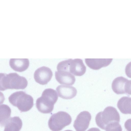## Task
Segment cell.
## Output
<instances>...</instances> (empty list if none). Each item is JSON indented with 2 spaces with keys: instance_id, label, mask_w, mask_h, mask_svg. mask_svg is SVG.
<instances>
[{
  "instance_id": "cell-14",
  "label": "cell",
  "mask_w": 131,
  "mask_h": 131,
  "mask_svg": "<svg viewBox=\"0 0 131 131\" xmlns=\"http://www.w3.org/2000/svg\"><path fill=\"white\" fill-rule=\"evenodd\" d=\"M22 125V121L19 117H10L5 125L4 131H20Z\"/></svg>"
},
{
  "instance_id": "cell-9",
  "label": "cell",
  "mask_w": 131,
  "mask_h": 131,
  "mask_svg": "<svg viewBox=\"0 0 131 131\" xmlns=\"http://www.w3.org/2000/svg\"><path fill=\"white\" fill-rule=\"evenodd\" d=\"M91 114L88 111L81 112L75 120L73 126L76 131H85L88 127L91 119Z\"/></svg>"
},
{
  "instance_id": "cell-12",
  "label": "cell",
  "mask_w": 131,
  "mask_h": 131,
  "mask_svg": "<svg viewBox=\"0 0 131 131\" xmlns=\"http://www.w3.org/2000/svg\"><path fill=\"white\" fill-rule=\"evenodd\" d=\"M113 59H85L87 65L90 68L98 70L107 66L112 62Z\"/></svg>"
},
{
  "instance_id": "cell-5",
  "label": "cell",
  "mask_w": 131,
  "mask_h": 131,
  "mask_svg": "<svg viewBox=\"0 0 131 131\" xmlns=\"http://www.w3.org/2000/svg\"><path fill=\"white\" fill-rule=\"evenodd\" d=\"M72 121L71 116L67 113L59 111L52 114L48 122V126L52 131H60L70 125Z\"/></svg>"
},
{
  "instance_id": "cell-19",
  "label": "cell",
  "mask_w": 131,
  "mask_h": 131,
  "mask_svg": "<svg viewBox=\"0 0 131 131\" xmlns=\"http://www.w3.org/2000/svg\"><path fill=\"white\" fill-rule=\"evenodd\" d=\"M87 131H100V130L97 128L93 127L89 129Z\"/></svg>"
},
{
  "instance_id": "cell-7",
  "label": "cell",
  "mask_w": 131,
  "mask_h": 131,
  "mask_svg": "<svg viewBox=\"0 0 131 131\" xmlns=\"http://www.w3.org/2000/svg\"><path fill=\"white\" fill-rule=\"evenodd\" d=\"M130 80L123 77H118L113 81L112 87L113 91L116 94H131Z\"/></svg>"
},
{
  "instance_id": "cell-6",
  "label": "cell",
  "mask_w": 131,
  "mask_h": 131,
  "mask_svg": "<svg viewBox=\"0 0 131 131\" xmlns=\"http://www.w3.org/2000/svg\"><path fill=\"white\" fill-rule=\"evenodd\" d=\"M62 70L68 72L75 75L80 76L85 73L86 68L82 59H70L64 61Z\"/></svg>"
},
{
  "instance_id": "cell-13",
  "label": "cell",
  "mask_w": 131,
  "mask_h": 131,
  "mask_svg": "<svg viewBox=\"0 0 131 131\" xmlns=\"http://www.w3.org/2000/svg\"><path fill=\"white\" fill-rule=\"evenodd\" d=\"M28 59H10L9 64L14 70L19 72L24 71L28 69L29 66Z\"/></svg>"
},
{
  "instance_id": "cell-1",
  "label": "cell",
  "mask_w": 131,
  "mask_h": 131,
  "mask_svg": "<svg viewBox=\"0 0 131 131\" xmlns=\"http://www.w3.org/2000/svg\"><path fill=\"white\" fill-rule=\"evenodd\" d=\"M28 85V81L23 77L16 73L7 74L0 73V90L7 89H23Z\"/></svg>"
},
{
  "instance_id": "cell-3",
  "label": "cell",
  "mask_w": 131,
  "mask_h": 131,
  "mask_svg": "<svg viewBox=\"0 0 131 131\" xmlns=\"http://www.w3.org/2000/svg\"><path fill=\"white\" fill-rule=\"evenodd\" d=\"M8 100L12 105L17 107L21 112L29 110L34 105L32 97L22 91L13 93L9 97Z\"/></svg>"
},
{
  "instance_id": "cell-8",
  "label": "cell",
  "mask_w": 131,
  "mask_h": 131,
  "mask_svg": "<svg viewBox=\"0 0 131 131\" xmlns=\"http://www.w3.org/2000/svg\"><path fill=\"white\" fill-rule=\"evenodd\" d=\"M52 75V72L50 68L42 66L38 68L35 71L34 78L37 83L44 85L47 84L50 81Z\"/></svg>"
},
{
  "instance_id": "cell-20",
  "label": "cell",
  "mask_w": 131,
  "mask_h": 131,
  "mask_svg": "<svg viewBox=\"0 0 131 131\" xmlns=\"http://www.w3.org/2000/svg\"><path fill=\"white\" fill-rule=\"evenodd\" d=\"M64 131H72V130H65Z\"/></svg>"
},
{
  "instance_id": "cell-17",
  "label": "cell",
  "mask_w": 131,
  "mask_h": 131,
  "mask_svg": "<svg viewBox=\"0 0 131 131\" xmlns=\"http://www.w3.org/2000/svg\"><path fill=\"white\" fill-rule=\"evenodd\" d=\"M106 131H122V128L119 123L115 122L106 126L105 129Z\"/></svg>"
},
{
  "instance_id": "cell-10",
  "label": "cell",
  "mask_w": 131,
  "mask_h": 131,
  "mask_svg": "<svg viewBox=\"0 0 131 131\" xmlns=\"http://www.w3.org/2000/svg\"><path fill=\"white\" fill-rule=\"evenodd\" d=\"M55 77L57 81L62 84L72 85L75 81V76L70 72L66 71H56Z\"/></svg>"
},
{
  "instance_id": "cell-2",
  "label": "cell",
  "mask_w": 131,
  "mask_h": 131,
  "mask_svg": "<svg viewBox=\"0 0 131 131\" xmlns=\"http://www.w3.org/2000/svg\"><path fill=\"white\" fill-rule=\"evenodd\" d=\"M58 97L56 90L51 88L46 89L42 92L41 96L36 100V107L41 113H49L52 111Z\"/></svg>"
},
{
  "instance_id": "cell-18",
  "label": "cell",
  "mask_w": 131,
  "mask_h": 131,
  "mask_svg": "<svg viewBox=\"0 0 131 131\" xmlns=\"http://www.w3.org/2000/svg\"><path fill=\"white\" fill-rule=\"evenodd\" d=\"M5 99L3 93L0 91V105L3 103Z\"/></svg>"
},
{
  "instance_id": "cell-11",
  "label": "cell",
  "mask_w": 131,
  "mask_h": 131,
  "mask_svg": "<svg viewBox=\"0 0 131 131\" xmlns=\"http://www.w3.org/2000/svg\"><path fill=\"white\" fill-rule=\"evenodd\" d=\"M58 96L66 99H70L76 95L77 91L73 86L64 85L58 86L56 88Z\"/></svg>"
},
{
  "instance_id": "cell-4",
  "label": "cell",
  "mask_w": 131,
  "mask_h": 131,
  "mask_svg": "<svg viewBox=\"0 0 131 131\" xmlns=\"http://www.w3.org/2000/svg\"><path fill=\"white\" fill-rule=\"evenodd\" d=\"M97 125L101 128L105 130L108 125L115 122L119 123L120 117L116 109L114 107L109 106L103 111L98 113L95 118Z\"/></svg>"
},
{
  "instance_id": "cell-16",
  "label": "cell",
  "mask_w": 131,
  "mask_h": 131,
  "mask_svg": "<svg viewBox=\"0 0 131 131\" xmlns=\"http://www.w3.org/2000/svg\"><path fill=\"white\" fill-rule=\"evenodd\" d=\"M10 107L6 104L0 105V125L3 126L5 125L10 118L11 114Z\"/></svg>"
},
{
  "instance_id": "cell-15",
  "label": "cell",
  "mask_w": 131,
  "mask_h": 131,
  "mask_svg": "<svg viewBox=\"0 0 131 131\" xmlns=\"http://www.w3.org/2000/svg\"><path fill=\"white\" fill-rule=\"evenodd\" d=\"M117 106L120 111L125 114H131V98L123 96L118 101Z\"/></svg>"
}]
</instances>
